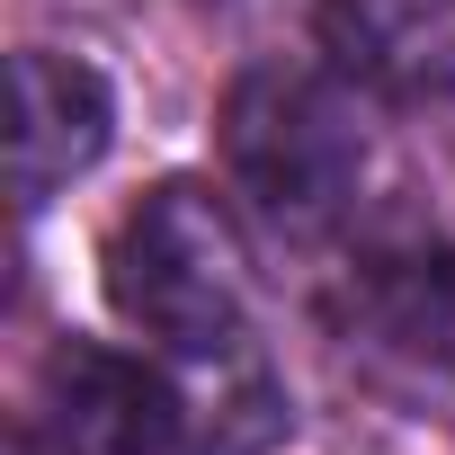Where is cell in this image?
<instances>
[{
	"instance_id": "1",
	"label": "cell",
	"mask_w": 455,
	"mask_h": 455,
	"mask_svg": "<svg viewBox=\"0 0 455 455\" xmlns=\"http://www.w3.org/2000/svg\"><path fill=\"white\" fill-rule=\"evenodd\" d=\"M108 304L125 331L161 339L170 357H205L223 339H251V251L242 223L205 179H161L108 233Z\"/></svg>"
},
{
	"instance_id": "2",
	"label": "cell",
	"mask_w": 455,
	"mask_h": 455,
	"mask_svg": "<svg viewBox=\"0 0 455 455\" xmlns=\"http://www.w3.org/2000/svg\"><path fill=\"white\" fill-rule=\"evenodd\" d=\"M223 170L286 233L339 223L348 196L366 188L357 90L313 63H251L233 81V99H223Z\"/></svg>"
},
{
	"instance_id": "3",
	"label": "cell",
	"mask_w": 455,
	"mask_h": 455,
	"mask_svg": "<svg viewBox=\"0 0 455 455\" xmlns=\"http://www.w3.org/2000/svg\"><path fill=\"white\" fill-rule=\"evenodd\" d=\"M45 428L63 455H188L179 384L99 339H63L45 357Z\"/></svg>"
},
{
	"instance_id": "4",
	"label": "cell",
	"mask_w": 455,
	"mask_h": 455,
	"mask_svg": "<svg viewBox=\"0 0 455 455\" xmlns=\"http://www.w3.org/2000/svg\"><path fill=\"white\" fill-rule=\"evenodd\" d=\"M116 134V99L81 54L28 45L10 54V188L19 205H45L54 188H72Z\"/></svg>"
},
{
	"instance_id": "5",
	"label": "cell",
	"mask_w": 455,
	"mask_h": 455,
	"mask_svg": "<svg viewBox=\"0 0 455 455\" xmlns=\"http://www.w3.org/2000/svg\"><path fill=\"white\" fill-rule=\"evenodd\" d=\"M322 45L384 99L455 90V0H322Z\"/></svg>"
},
{
	"instance_id": "6",
	"label": "cell",
	"mask_w": 455,
	"mask_h": 455,
	"mask_svg": "<svg viewBox=\"0 0 455 455\" xmlns=\"http://www.w3.org/2000/svg\"><path fill=\"white\" fill-rule=\"evenodd\" d=\"M357 322H366L375 348H393L402 366L455 384V251L375 259V268L357 277Z\"/></svg>"
},
{
	"instance_id": "7",
	"label": "cell",
	"mask_w": 455,
	"mask_h": 455,
	"mask_svg": "<svg viewBox=\"0 0 455 455\" xmlns=\"http://www.w3.org/2000/svg\"><path fill=\"white\" fill-rule=\"evenodd\" d=\"M188 402V455H259L286 437V384L268 375V357L251 339H223L196 357V384H179Z\"/></svg>"
},
{
	"instance_id": "8",
	"label": "cell",
	"mask_w": 455,
	"mask_h": 455,
	"mask_svg": "<svg viewBox=\"0 0 455 455\" xmlns=\"http://www.w3.org/2000/svg\"><path fill=\"white\" fill-rule=\"evenodd\" d=\"M10 455H45V446H36V428H19V437H10ZM54 455H63V446H54Z\"/></svg>"
}]
</instances>
